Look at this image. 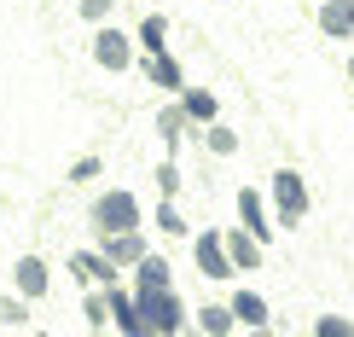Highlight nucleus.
I'll use <instances>...</instances> for the list:
<instances>
[{
  "mask_svg": "<svg viewBox=\"0 0 354 337\" xmlns=\"http://www.w3.org/2000/svg\"><path fill=\"white\" fill-rule=\"evenodd\" d=\"M140 314H145V326H151V337H174L186 326V302L174 297V291H140Z\"/></svg>",
  "mask_w": 354,
  "mask_h": 337,
  "instance_id": "f257e3e1",
  "label": "nucleus"
},
{
  "mask_svg": "<svg viewBox=\"0 0 354 337\" xmlns=\"http://www.w3.org/2000/svg\"><path fill=\"white\" fill-rule=\"evenodd\" d=\"M93 227L111 233V239L116 233H140V198L134 192H105L93 203Z\"/></svg>",
  "mask_w": 354,
  "mask_h": 337,
  "instance_id": "f03ea898",
  "label": "nucleus"
},
{
  "mask_svg": "<svg viewBox=\"0 0 354 337\" xmlns=\"http://www.w3.org/2000/svg\"><path fill=\"white\" fill-rule=\"evenodd\" d=\"M273 210H279V227H297L308 215V186L297 169H279L273 174Z\"/></svg>",
  "mask_w": 354,
  "mask_h": 337,
  "instance_id": "7ed1b4c3",
  "label": "nucleus"
},
{
  "mask_svg": "<svg viewBox=\"0 0 354 337\" xmlns=\"http://www.w3.org/2000/svg\"><path fill=\"white\" fill-rule=\"evenodd\" d=\"M198 268H203V280H232V273H239L221 233H198Z\"/></svg>",
  "mask_w": 354,
  "mask_h": 337,
  "instance_id": "20e7f679",
  "label": "nucleus"
},
{
  "mask_svg": "<svg viewBox=\"0 0 354 337\" xmlns=\"http://www.w3.org/2000/svg\"><path fill=\"white\" fill-rule=\"evenodd\" d=\"M70 273H82L87 285H105V291H116V262H111L105 251H76V256H70Z\"/></svg>",
  "mask_w": 354,
  "mask_h": 337,
  "instance_id": "39448f33",
  "label": "nucleus"
},
{
  "mask_svg": "<svg viewBox=\"0 0 354 337\" xmlns=\"http://www.w3.org/2000/svg\"><path fill=\"white\" fill-rule=\"evenodd\" d=\"M93 58L105 70H128V58H134V53H128V35H122V29H99V35H93Z\"/></svg>",
  "mask_w": 354,
  "mask_h": 337,
  "instance_id": "423d86ee",
  "label": "nucleus"
},
{
  "mask_svg": "<svg viewBox=\"0 0 354 337\" xmlns=\"http://www.w3.org/2000/svg\"><path fill=\"white\" fill-rule=\"evenodd\" d=\"M239 215H244V233H250V239H261V244L279 233V227H268V203H261L256 192H239Z\"/></svg>",
  "mask_w": 354,
  "mask_h": 337,
  "instance_id": "0eeeda50",
  "label": "nucleus"
},
{
  "mask_svg": "<svg viewBox=\"0 0 354 337\" xmlns=\"http://www.w3.org/2000/svg\"><path fill=\"white\" fill-rule=\"evenodd\" d=\"M319 29L337 35V41H348L354 35V0H326V6H319Z\"/></svg>",
  "mask_w": 354,
  "mask_h": 337,
  "instance_id": "6e6552de",
  "label": "nucleus"
},
{
  "mask_svg": "<svg viewBox=\"0 0 354 337\" xmlns=\"http://www.w3.org/2000/svg\"><path fill=\"white\" fill-rule=\"evenodd\" d=\"M18 297H41V291H47V262L41 256H18Z\"/></svg>",
  "mask_w": 354,
  "mask_h": 337,
  "instance_id": "1a4fd4ad",
  "label": "nucleus"
},
{
  "mask_svg": "<svg viewBox=\"0 0 354 337\" xmlns=\"http://www.w3.org/2000/svg\"><path fill=\"white\" fill-rule=\"evenodd\" d=\"M227 309H232V314L244 320V331H261V326H268V302H261L256 291H239V297H232Z\"/></svg>",
  "mask_w": 354,
  "mask_h": 337,
  "instance_id": "9d476101",
  "label": "nucleus"
},
{
  "mask_svg": "<svg viewBox=\"0 0 354 337\" xmlns=\"http://www.w3.org/2000/svg\"><path fill=\"white\" fill-rule=\"evenodd\" d=\"M227 256H232V268H261V239H250V233H227Z\"/></svg>",
  "mask_w": 354,
  "mask_h": 337,
  "instance_id": "9b49d317",
  "label": "nucleus"
},
{
  "mask_svg": "<svg viewBox=\"0 0 354 337\" xmlns=\"http://www.w3.org/2000/svg\"><path fill=\"white\" fill-rule=\"evenodd\" d=\"M105 256L116 262V268H122V262H145V244H140V233H116V239H105Z\"/></svg>",
  "mask_w": 354,
  "mask_h": 337,
  "instance_id": "f8f14e48",
  "label": "nucleus"
},
{
  "mask_svg": "<svg viewBox=\"0 0 354 337\" xmlns=\"http://www.w3.org/2000/svg\"><path fill=\"white\" fill-rule=\"evenodd\" d=\"M169 18H163V12H145V24H140V47L145 53H151V58H163V47H169Z\"/></svg>",
  "mask_w": 354,
  "mask_h": 337,
  "instance_id": "ddd939ff",
  "label": "nucleus"
},
{
  "mask_svg": "<svg viewBox=\"0 0 354 337\" xmlns=\"http://www.w3.org/2000/svg\"><path fill=\"white\" fill-rule=\"evenodd\" d=\"M145 76H151V87H169V93H186L180 87V64L163 53V58H145Z\"/></svg>",
  "mask_w": 354,
  "mask_h": 337,
  "instance_id": "4468645a",
  "label": "nucleus"
},
{
  "mask_svg": "<svg viewBox=\"0 0 354 337\" xmlns=\"http://www.w3.org/2000/svg\"><path fill=\"white\" fill-rule=\"evenodd\" d=\"M82 320L93 331H105V326H116V314H111V291L99 297V291H87V302H82Z\"/></svg>",
  "mask_w": 354,
  "mask_h": 337,
  "instance_id": "2eb2a0df",
  "label": "nucleus"
},
{
  "mask_svg": "<svg viewBox=\"0 0 354 337\" xmlns=\"http://www.w3.org/2000/svg\"><path fill=\"white\" fill-rule=\"evenodd\" d=\"M140 291H169V262L163 256H145L140 262Z\"/></svg>",
  "mask_w": 354,
  "mask_h": 337,
  "instance_id": "dca6fc26",
  "label": "nucleus"
},
{
  "mask_svg": "<svg viewBox=\"0 0 354 337\" xmlns=\"http://www.w3.org/2000/svg\"><path fill=\"white\" fill-rule=\"evenodd\" d=\"M192 122V116H186V105H169L163 116H157V134H163V145H180V128Z\"/></svg>",
  "mask_w": 354,
  "mask_h": 337,
  "instance_id": "f3484780",
  "label": "nucleus"
},
{
  "mask_svg": "<svg viewBox=\"0 0 354 337\" xmlns=\"http://www.w3.org/2000/svg\"><path fill=\"white\" fill-rule=\"evenodd\" d=\"M198 320H203V337H227L232 326H239L232 309H198Z\"/></svg>",
  "mask_w": 354,
  "mask_h": 337,
  "instance_id": "a211bd4d",
  "label": "nucleus"
},
{
  "mask_svg": "<svg viewBox=\"0 0 354 337\" xmlns=\"http://www.w3.org/2000/svg\"><path fill=\"white\" fill-rule=\"evenodd\" d=\"M180 105H186V116H192V122H215V93H192V87H186V93H180Z\"/></svg>",
  "mask_w": 354,
  "mask_h": 337,
  "instance_id": "6ab92c4d",
  "label": "nucleus"
},
{
  "mask_svg": "<svg viewBox=\"0 0 354 337\" xmlns=\"http://www.w3.org/2000/svg\"><path fill=\"white\" fill-rule=\"evenodd\" d=\"M314 337H354V320H343V314H319V320H314Z\"/></svg>",
  "mask_w": 354,
  "mask_h": 337,
  "instance_id": "aec40b11",
  "label": "nucleus"
},
{
  "mask_svg": "<svg viewBox=\"0 0 354 337\" xmlns=\"http://www.w3.org/2000/svg\"><path fill=\"white\" fill-rule=\"evenodd\" d=\"M203 140H209V152H215V157L239 152V134H232V128H221V122H209V134H203Z\"/></svg>",
  "mask_w": 354,
  "mask_h": 337,
  "instance_id": "412c9836",
  "label": "nucleus"
},
{
  "mask_svg": "<svg viewBox=\"0 0 354 337\" xmlns=\"http://www.w3.org/2000/svg\"><path fill=\"white\" fill-rule=\"evenodd\" d=\"M0 320H6V326H24L29 320V297H0Z\"/></svg>",
  "mask_w": 354,
  "mask_h": 337,
  "instance_id": "4be33fe9",
  "label": "nucleus"
},
{
  "mask_svg": "<svg viewBox=\"0 0 354 337\" xmlns=\"http://www.w3.org/2000/svg\"><path fill=\"white\" fill-rule=\"evenodd\" d=\"M157 186H163V198H174V192H180V169L163 163V169H157Z\"/></svg>",
  "mask_w": 354,
  "mask_h": 337,
  "instance_id": "5701e85b",
  "label": "nucleus"
},
{
  "mask_svg": "<svg viewBox=\"0 0 354 337\" xmlns=\"http://www.w3.org/2000/svg\"><path fill=\"white\" fill-rule=\"evenodd\" d=\"M157 227H163V233H186V221H180V210H174V203L157 210Z\"/></svg>",
  "mask_w": 354,
  "mask_h": 337,
  "instance_id": "b1692460",
  "label": "nucleus"
},
{
  "mask_svg": "<svg viewBox=\"0 0 354 337\" xmlns=\"http://www.w3.org/2000/svg\"><path fill=\"white\" fill-rule=\"evenodd\" d=\"M111 6H116V0H82V18H87V24H99Z\"/></svg>",
  "mask_w": 354,
  "mask_h": 337,
  "instance_id": "393cba45",
  "label": "nucleus"
},
{
  "mask_svg": "<svg viewBox=\"0 0 354 337\" xmlns=\"http://www.w3.org/2000/svg\"><path fill=\"white\" fill-rule=\"evenodd\" d=\"M93 174H99V157H82V163L70 169V181H93Z\"/></svg>",
  "mask_w": 354,
  "mask_h": 337,
  "instance_id": "a878e982",
  "label": "nucleus"
},
{
  "mask_svg": "<svg viewBox=\"0 0 354 337\" xmlns=\"http://www.w3.org/2000/svg\"><path fill=\"white\" fill-rule=\"evenodd\" d=\"M244 337H273V331H268V326H261V331H244Z\"/></svg>",
  "mask_w": 354,
  "mask_h": 337,
  "instance_id": "bb28decb",
  "label": "nucleus"
},
{
  "mask_svg": "<svg viewBox=\"0 0 354 337\" xmlns=\"http://www.w3.org/2000/svg\"><path fill=\"white\" fill-rule=\"evenodd\" d=\"M348 82H354V58H348Z\"/></svg>",
  "mask_w": 354,
  "mask_h": 337,
  "instance_id": "cd10ccee",
  "label": "nucleus"
},
{
  "mask_svg": "<svg viewBox=\"0 0 354 337\" xmlns=\"http://www.w3.org/2000/svg\"><path fill=\"white\" fill-rule=\"evenodd\" d=\"M35 337H53V331H35Z\"/></svg>",
  "mask_w": 354,
  "mask_h": 337,
  "instance_id": "c85d7f7f",
  "label": "nucleus"
},
{
  "mask_svg": "<svg viewBox=\"0 0 354 337\" xmlns=\"http://www.w3.org/2000/svg\"><path fill=\"white\" fill-rule=\"evenodd\" d=\"M93 337H99V331H93Z\"/></svg>",
  "mask_w": 354,
  "mask_h": 337,
  "instance_id": "c756f323",
  "label": "nucleus"
}]
</instances>
